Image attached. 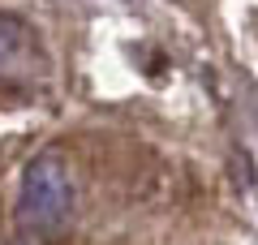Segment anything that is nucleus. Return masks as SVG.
Listing matches in <instances>:
<instances>
[{"mask_svg": "<svg viewBox=\"0 0 258 245\" xmlns=\"http://www.w3.org/2000/svg\"><path fill=\"white\" fill-rule=\"evenodd\" d=\"M47 56L35 26H26L13 13H0V78L5 82H35L43 78Z\"/></svg>", "mask_w": 258, "mask_h": 245, "instance_id": "obj_2", "label": "nucleus"}, {"mask_svg": "<svg viewBox=\"0 0 258 245\" xmlns=\"http://www.w3.org/2000/svg\"><path fill=\"white\" fill-rule=\"evenodd\" d=\"M9 245H43V236H30L26 232V236H18V241H9Z\"/></svg>", "mask_w": 258, "mask_h": 245, "instance_id": "obj_3", "label": "nucleus"}, {"mask_svg": "<svg viewBox=\"0 0 258 245\" xmlns=\"http://www.w3.org/2000/svg\"><path fill=\"white\" fill-rule=\"evenodd\" d=\"M78 207V181L60 151H43L26 163L18 190V219L30 236H56L69 228Z\"/></svg>", "mask_w": 258, "mask_h": 245, "instance_id": "obj_1", "label": "nucleus"}]
</instances>
